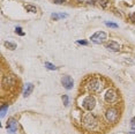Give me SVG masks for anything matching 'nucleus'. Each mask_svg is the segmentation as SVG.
Masks as SVG:
<instances>
[{"instance_id": "obj_1", "label": "nucleus", "mask_w": 135, "mask_h": 134, "mask_svg": "<svg viewBox=\"0 0 135 134\" xmlns=\"http://www.w3.org/2000/svg\"><path fill=\"white\" fill-rule=\"evenodd\" d=\"M97 118L94 116V115H91V113H88L87 116L84 117V119H83V125L86 126L88 129H94V128H96V126H97Z\"/></svg>"}, {"instance_id": "obj_2", "label": "nucleus", "mask_w": 135, "mask_h": 134, "mask_svg": "<svg viewBox=\"0 0 135 134\" xmlns=\"http://www.w3.org/2000/svg\"><path fill=\"white\" fill-rule=\"evenodd\" d=\"M88 89L92 92H98L103 89V84L99 79H91L88 83Z\"/></svg>"}, {"instance_id": "obj_3", "label": "nucleus", "mask_w": 135, "mask_h": 134, "mask_svg": "<svg viewBox=\"0 0 135 134\" xmlns=\"http://www.w3.org/2000/svg\"><path fill=\"white\" fill-rule=\"evenodd\" d=\"M91 42L95 43V44H102L105 39H106V34L104 31H97L95 32L94 35L91 36Z\"/></svg>"}, {"instance_id": "obj_4", "label": "nucleus", "mask_w": 135, "mask_h": 134, "mask_svg": "<svg viewBox=\"0 0 135 134\" xmlns=\"http://www.w3.org/2000/svg\"><path fill=\"white\" fill-rule=\"evenodd\" d=\"M95 105H96V99H95L94 96H87L82 102V106L86 110H89V111L92 110L95 107Z\"/></svg>"}, {"instance_id": "obj_5", "label": "nucleus", "mask_w": 135, "mask_h": 134, "mask_svg": "<svg viewBox=\"0 0 135 134\" xmlns=\"http://www.w3.org/2000/svg\"><path fill=\"white\" fill-rule=\"evenodd\" d=\"M105 117H106L108 121H110V123H114V121H117V119H118V110H117V109H114V107H110V109L106 110Z\"/></svg>"}, {"instance_id": "obj_6", "label": "nucleus", "mask_w": 135, "mask_h": 134, "mask_svg": "<svg viewBox=\"0 0 135 134\" xmlns=\"http://www.w3.org/2000/svg\"><path fill=\"white\" fill-rule=\"evenodd\" d=\"M61 84L63 86V88L67 90H71L73 88V86H74V81L71 76H68V75H65L61 78Z\"/></svg>"}, {"instance_id": "obj_7", "label": "nucleus", "mask_w": 135, "mask_h": 134, "mask_svg": "<svg viewBox=\"0 0 135 134\" xmlns=\"http://www.w3.org/2000/svg\"><path fill=\"white\" fill-rule=\"evenodd\" d=\"M7 129L10 134H15V131L18 129V121L14 118H9L7 121Z\"/></svg>"}, {"instance_id": "obj_8", "label": "nucleus", "mask_w": 135, "mask_h": 134, "mask_svg": "<svg viewBox=\"0 0 135 134\" xmlns=\"http://www.w3.org/2000/svg\"><path fill=\"white\" fill-rule=\"evenodd\" d=\"M117 99H118V95L113 89H108V91H106V94H105V101H106V102L113 103V102H116Z\"/></svg>"}, {"instance_id": "obj_9", "label": "nucleus", "mask_w": 135, "mask_h": 134, "mask_svg": "<svg viewBox=\"0 0 135 134\" xmlns=\"http://www.w3.org/2000/svg\"><path fill=\"white\" fill-rule=\"evenodd\" d=\"M105 47H106L108 50H110V51H113V52H117V51H119V49H120L119 44H118L117 42H114V41L108 42V43L105 44Z\"/></svg>"}, {"instance_id": "obj_10", "label": "nucleus", "mask_w": 135, "mask_h": 134, "mask_svg": "<svg viewBox=\"0 0 135 134\" xmlns=\"http://www.w3.org/2000/svg\"><path fill=\"white\" fill-rule=\"evenodd\" d=\"M15 81H16L15 76H13V75H7V76H5V79L2 81V84H4L5 87H7V84L14 86V84H15Z\"/></svg>"}, {"instance_id": "obj_11", "label": "nucleus", "mask_w": 135, "mask_h": 134, "mask_svg": "<svg viewBox=\"0 0 135 134\" xmlns=\"http://www.w3.org/2000/svg\"><path fill=\"white\" fill-rule=\"evenodd\" d=\"M34 90V84L32 83H27L26 87H24V90H23V96L24 97H28Z\"/></svg>"}, {"instance_id": "obj_12", "label": "nucleus", "mask_w": 135, "mask_h": 134, "mask_svg": "<svg viewBox=\"0 0 135 134\" xmlns=\"http://www.w3.org/2000/svg\"><path fill=\"white\" fill-rule=\"evenodd\" d=\"M68 15L67 14H63V13H61V14H58V13H53L52 15H51V18H53L54 21H57V20H59V18H67Z\"/></svg>"}, {"instance_id": "obj_13", "label": "nucleus", "mask_w": 135, "mask_h": 134, "mask_svg": "<svg viewBox=\"0 0 135 134\" xmlns=\"http://www.w3.org/2000/svg\"><path fill=\"white\" fill-rule=\"evenodd\" d=\"M8 104H4L2 106L0 107V116H1V118H4L5 117V115H6V112H7V110H8Z\"/></svg>"}, {"instance_id": "obj_14", "label": "nucleus", "mask_w": 135, "mask_h": 134, "mask_svg": "<svg viewBox=\"0 0 135 134\" xmlns=\"http://www.w3.org/2000/svg\"><path fill=\"white\" fill-rule=\"evenodd\" d=\"M5 46L9 49V50H15L16 49V44L15 43H12V42H5Z\"/></svg>"}, {"instance_id": "obj_15", "label": "nucleus", "mask_w": 135, "mask_h": 134, "mask_svg": "<svg viewBox=\"0 0 135 134\" xmlns=\"http://www.w3.org/2000/svg\"><path fill=\"white\" fill-rule=\"evenodd\" d=\"M26 9L28 12H31V13H37V8L32 5H26Z\"/></svg>"}, {"instance_id": "obj_16", "label": "nucleus", "mask_w": 135, "mask_h": 134, "mask_svg": "<svg viewBox=\"0 0 135 134\" xmlns=\"http://www.w3.org/2000/svg\"><path fill=\"white\" fill-rule=\"evenodd\" d=\"M45 67H46L47 69H50V71H55V69H57V67L54 66L53 64H51V63H47V61L45 63Z\"/></svg>"}, {"instance_id": "obj_17", "label": "nucleus", "mask_w": 135, "mask_h": 134, "mask_svg": "<svg viewBox=\"0 0 135 134\" xmlns=\"http://www.w3.org/2000/svg\"><path fill=\"white\" fill-rule=\"evenodd\" d=\"M63 105L65 106H68L69 105V98H68V96L67 95H63Z\"/></svg>"}, {"instance_id": "obj_18", "label": "nucleus", "mask_w": 135, "mask_h": 134, "mask_svg": "<svg viewBox=\"0 0 135 134\" xmlns=\"http://www.w3.org/2000/svg\"><path fill=\"white\" fill-rule=\"evenodd\" d=\"M15 32L18 34L20 36H24V32L22 31V28H21V27H16V28H15Z\"/></svg>"}, {"instance_id": "obj_19", "label": "nucleus", "mask_w": 135, "mask_h": 134, "mask_svg": "<svg viewBox=\"0 0 135 134\" xmlns=\"http://www.w3.org/2000/svg\"><path fill=\"white\" fill-rule=\"evenodd\" d=\"M105 24L110 28H118V24L117 23H112V22H105Z\"/></svg>"}, {"instance_id": "obj_20", "label": "nucleus", "mask_w": 135, "mask_h": 134, "mask_svg": "<svg viewBox=\"0 0 135 134\" xmlns=\"http://www.w3.org/2000/svg\"><path fill=\"white\" fill-rule=\"evenodd\" d=\"M130 127H132V129H135V117H133L130 120Z\"/></svg>"}, {"instance_id": "obj_21", "label": "nucleus", "mask_w": 135, "mask_h": 134, "mask_svg": "<svg viewBox=\"0 0 135 134\" xmlns=\"http://www.w3.org/2000/svg\"><path fill=\"white\" fill-rule=\"evenodd\" d=\"M99 2L102 4L103 7H106L108 6V0H99Z\"/></svg>"}, {"instance_id": "obj_22", "label": "nucleus", "mask_w": 135, "mask_h": 134, "mask_svg": "<svg viewBox=\"0 0 135 134\" xmlns=\"http://www.w3.org/2000/svg\"><path fill=\"white\" fill-rule=\"evenodd\" d=\"M129 18H130V21H132L133 23H135V12L130 14V16H129Z\"/></svg>"}, {"instance_id": "obj_23", "label": "nucleus", "mask_w": 135, "mask_h": 134, "mask_svg": "<svg viewBox=\"0 0 135 134\" xmlns=\"http://www.w3.org/2000/svg\"><path fill=\"white\" fill-rule=\"evenodd\" d=\"M63 1H65V0H53V2H54V4H57V5L63 4Z\"/></svg>"}, {"instance_id": "obj_24", "label": "nucleus", "mask_w": 135, "mask_h": 134, "mask_svg": "<svg viewBox=\"0 0 135 134\" xmlns=\"http://www.w3.org/2000/svg\"><path fill=\"white\" fill-rule=\"evenodd\" d=\"M77 43H79V44H81V45H87V44H88L86 41H77Z\"/></svg>"}, {"instance_id": "obj_25", "label": "nucleus", "mask_w": 135, "mask_h": 134, "mask_svg": "<svg viewBox=\"0 0 135 134\" xmlns=\"http://www.w3.org/2000/svg\"><path fill=\"white\" fill-rule=\"evenodd\" d=\"M129 134H135V133H134V132H130V133H129Z\"/></svg>"}]
</instances>
